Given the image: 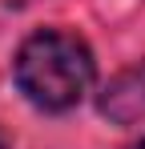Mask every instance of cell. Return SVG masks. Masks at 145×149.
<instances>
[{
    "mask_svg": "<svg viewBox=\"0 0 145 149\" xmlns=\"http://www.w3.org/2000/svg\"><path fill=\"white\" fill-rule=\"evenodd\" d=\"M97 113L113 125H137L145 121V61L121 69L97 97Z\"/></svg>",
    "mask_w": 145,
    "mask_h": 149,
    "instance_id": "7a4b0ae2",
    "label": "cell"
},
{
    "mask_svg": "<svg viewBox=\"0 0 145 149\" xmlns=\"http://www.w3.org/2000/svg\"><path fill=\"white\" fill-rule=\"evenodd\" d=\"M129 149H145V137H141V141H137V145H129Z\"/></svg>",
    "mask_w": 145,
    "mask_h": 149,
    "instance_id": "277c9868",
    "label": "cell"
},
{
    "mask_svg": "<svg viewBox=\"0 0 145 149\" xmlns=\"http://www.w3.org/2000/svg\"><path fill=\"white\" fill-rule=\"evenodd\" d=\"M93 52L89 45L65 28H40L16 49L12 81L24 97L45 113H69L93 89Z\"/></svg>",
    "mask_w": 145,
    "mask_h": 149,
    "instance_id": "6da1fadb",
    "label": "cell"
},
{
    "mask_svg": "<svg viewBox=\"0 0 145 149\" xmlns=\"http://www.w3.org/2000/svg\"><path fill=\"white\" fill-rule=\"evenodd\" d=\"M0 149H8V137H4V133H0Z\"/></svg>",
    "mask_w": 145,
    "mask_h": 149,
    "instance_id": "3957f363",
    "label": "cell"
}]
</instances>
